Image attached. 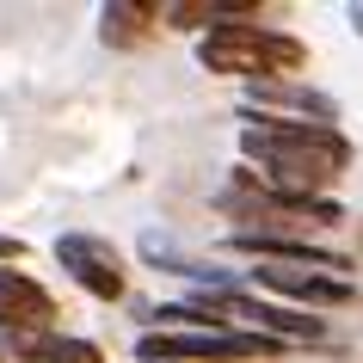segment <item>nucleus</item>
Here are the masks:
<instances>
[{"label":"nucleus","mask_w":363,"mask_h":363,"mask_svg":"<svg viewBox=\"0 0 363 363\" xmlns=\"http://www.w3.org/2000/svg\"><path fill=\"white\" fill-rule=\"evenodd\" d=\"M240 154L277 191L326 197L345 179V167L357 160V142L333 123H302V117H271L240 105Z\"/></svg>","instance_id":"obj_1"},{"label":"nucleus","mask_w":363,"mask_h":363,"mask_svg":"<svg viewBox=\"0 0 363 363\" xmlns=\"http://www.w3.org/2000/svg\"><path fill=\"white\" fill-rule=\"evenodd\" d=\"M197 62L210 74H240V80H289L308 68V43L296 31L259 19H216L197 38Z\"/></svg>","instance_id":"obj_2"},{"label":"nucleus","mask_w":363,"mask_h":363,"mask_svg":"<svg viewBox=\"0 0 363 363\" xmlns=\"http://www.w3.org/2000/svg\"><path fill=\"white\" fill-rule=\"evenodd\" d=\"M216 203H222L240 228L259 222L252 234H308V228H339V222H345V203H339V197L277 191V185H265L252 167H234L228 172V191L216 197Z\"/></svg>","instance_id":"obj_3"},{"label":"nucleus","mask_w":363,"mask_h":363,"mask_svg":"<svg viewBox=\"0 0 363 363\" xmlns=\"http://www.w3.org/2000/svg\"><path fill=\"white\" fill-rule=\"evenodd\" d=\"M142 363H259V357H284V345L265 333H142L135 339Z\"/></svg>","instance_id":"obj_4"},{"label":"nucleus","mask_w":363,"mask_h":363,"mask_svg":"<svg viewBox=\"0 0 363 363\" xmlns=\"http://www.w3.org/2000/svg\"><path fill=\"white\" fill-rule=\"evenodd\" d=\"M228 252H247L259 265H302V271H320V277H339L351 284V259L333 247H320L314 234H252V228H228Z\"/></svg>","instance_id":"obj_5"},{"label":"nucleus","mask_w":363,"mask_h":363,"mask_svg":"<svg viewBox=\"0 0 363 363\" xmlns=\"http://www.w3.org/2000/svg\"><path fill=\"white\" fill-rule=\"evenodd\" d=\"M56 265L68 271L93 302H123V289H130L123 252H117L105 234H62L56 240Z\"/></svg>","instance_id":"obj_6"},{"label":"nucleus","mask_w":363,"mask_h":363,"mask_svg":"<svg viewBox=\"0 0 363 363\" xmlns=\"http://www.w3.org/2000/svg\"><path fill=\"white\" fill-rule=\"evenodd\" d=\"M247 284L271 289L277 302H296L302 314H326V308H351L357 302V284H339V277H320V271H302V265H252L240 271Z\"/></svg>","instance_id":"obj_7"},{"label":"nucleus","mask_w":363,"mask_h":363,"mask_svg":"<svg viewBox=\"0 0 363 363\" xmlns=\"http://www.w3.org/2000/svg\"><path fill=\"white\" fill-rule=\"evenodd\" d=\"M56 296L31 277V271L0 265V333L6 339H31V333H56Z\"/></svg>","instance_id":"obj_8"},{"label":"nucleus","mask_w":363,"mask_h":363,"mask_svg":"<svg viewBox=\"0 0 363 363\" xmlns=\"http://www.w3.org/2000/svg\"><path fill=\"white\" fill-rule=\"evenodd\" d=\"M135 252H142V265L148 271H167V277H185V284H197V289H240V271H228V265H216V259H203V252H185L172 234H142L135 240Z\"/></svg>","instance_id":"obj_9"},{"label":"nucleus","mask_w":363,"mask_h":363,"mask_svg":"<svg viewBox=\"0 0 363 363\" xmlns=\"http://www.w3.org/2000/svg\"><path fill=\"white\" fill-rule=\"evenodd\" d=\"M247 111L271 117H302V123H333L339 130V99L302 80H247Z\"/></svg>","instance_id":"obj_10"},{"label":"nucleus","mask_w":363,"mask_h":363,"mask_svg":"<svg viewBox=\"0 0 363 363\" xmlns=\"http://www.w3.org/2000/svg\"><path fill=\"white\" fill-rule=\"evenodd\" d=\"M154 25H160L154 0H111V6H99V38L111 43V50H135Z\"/></svg>","instance_id":"obj_11"},{"label":"nucleus","mask_w":363,"mask_h":363,"mask_svg":"<svg viewBox=\"0 0 363 363\" xmlns=\"http://www.w3.org/2000/svg\"><path fill=\"white\" fill-rule=\"evenodd\" d=\"M50 363H105V351H99L93 339H56Z\"/></svg>","instance_id":"obj_12"},{"label":"nucleus","mask_w":363,"mask_h":363,"mask_svg":"<svg viewBox=\"0 0 363 363\" xmlns=\"http://www.w3.org/2000/svg\"><path fill=\"white\" fill-rule=\"evenodd\" d=\"M345 19H351V31H357V38H363V6H351V13H345Z\"/></svg>","instance_id":"obj_13"}]
</instances>
